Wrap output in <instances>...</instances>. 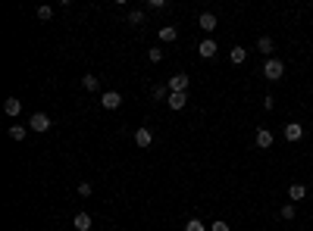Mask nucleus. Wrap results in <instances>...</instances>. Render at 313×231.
<instances>
[{"label": "nucleus", "instance_id": "1", "mask_svg": "<svg viewBox=\"0 0 313 231\" xmlns=\"http://www.w3.org/2000/svg\"><path fill=\"white\" fill-rule=\"evenodd\" d=\"M282 75H285V63H282V59H276V56H269L266 63H263V78L279 81Z\"/></svg>", "mask_w": 313, "mask_h": 231}, {"label": "nucleus", "instance_id": "2", "mask_svg": "<svg viewBox=\"0 0 313 231\" xmlns=\"http://www.w3.org/2000/svg\"><path fill=\"white\" fill-rule=\"evenodd\" d=\"M188 84H191V78L185 72H175V75H169V94H188Z\"/></svg>", "mask_w": 313, "mask_h": 231}, {"label": "nucleus", "instance_id": "3", "mask_svg": "<svg viewBox=\"0 0 313 231\" xmlns=\"http://www.w3.org/2000/svg\"><path fill=\"white\" fill-rule=\"evenodd\" d=\"M50 125H54V122H50V116H47V113H35V116L28 119V128H31V131H41V134L50 131Z\"/></svg>", "mask_w": 313, "mask_h": 231}, {"label": "nucleus", "instance_id": "4", "mask_svg": "<svg viewBox=\"0 0 313 231\" xmlns=\"http://www.w3.org/2000/svg\"><path fill=\"white\" fill-rule=\"evenodd\" d=\"M273 131H269V128H257V134H254V144H257V147L260 150H269V147H273Z\"/></svg>", "mask_w": 313, "mask_h": 231}, {"label": "nucleus", "instance_id": "5", "mask_svg": "<svg viewBox=\"0 0 313 231\" xmlns=\"http://www.w3.org/2000/svg\"><path fill=\"white\" fill-rule=\"evenodd\" d=\"M135 144H138V147H141V150H147V147H150V144H154V131H150V128H147V125H141V128H138V131H135Z\"/></svg>", "mask_w": 313, "mask_h": 231}, {"label": "nucleus", "instance_id": "6", "mask_svg": "<svg viewBox=\"0 0 313 231\" xmlns=\"http://www.w3.org/2000/svg\"><path fill=\"white\" fill-rule=\"evenodd\" d=\"M100 103H104V109H119L122 106V94L119 91H107L104 97H100Z\"/></svg>", "mask_w": 313, "mask_h": 231}, {"label": "nucleus", "instance_id": "7", "mask_svg": "<svg viewBox=\"0 0 313 231\" xmlns=\"http://www.w3.org/2000/svg\"><path fill=\"white\" fill-rule=\"evenodd\" d=\"M216 25H219V19H216L213 13H200V19H198V28H204L207 35H210V31H216Z\"/></svg>", "mask_w": 313, "mask_h": 231}, {"label": "nucleus", "instance_id": "8", "mask_svg": "<svg viewBox=\"0 0 313 231\" xmlns=\"http://www.w3.org/2000/svg\"><path fill=\"white\" fill-rule=\"evenodd\" d=\"M304 138V125L301 122H288V125H285V141H301Z\"/></svg>", "mask_w": 313, "mask_h": 231}, {"label": "nucleus", "instance_id": "9", "mask_svg": "<svg viewBox=\"0 0 313 231\" xmlns=\"http://www.w3.org/2000/svg\"><path fill=\"white\" fill-rule=\"evenodd\" d=\"M216 50H219V47H216V41H213V38H204V41H200V44H198V53L204 56V59L216 56Z\"/></svg>", "mask_w": 313, "mask_h": 231}, {"label": "nucleus", "instance_id": "10", "mask_svg": "<svg viewBox=\"0 0 313 231\" xmlns=\"http://www.w3.org/2000/svg\"><path fill=\"white\" fill-rule=\"evenodd\" d=\"M3 113H6V116H19V113H22V100H19V97H6Z\"/></svg>", "mask_w": 313, "mask_h": 231}, {"label": "nucleus", "instance_id": "11", "mask_svg": "<svg viewBox=\"0 0 313 231\" xmlns=\"http://www.w3.org/2000/svg\"><path fill=\"white\" fill-rule=\"evenodd\" d=\"M72 225L79 228V231H91V225H94V222H91V216H88V212H79V216L72 219Z\"/></svg>", "mask_w": 313, "mask_h": 231}, {"label": "nucleus", "instance_id": "12", "mask_svg": "<svg viewBox=\"0 0 313 231\" xmlns=\"http://www.w3.org/2000/svg\"><path fill=\"white\" fill-rule=\"evenodd\" d=\"M169 109H185V103H188V94H169Z\"/></svg>", "mask_w": 313, "mask_h": 231}, {"label": "nucleus", "instance_id": "13", "mask_svg": "<svg viewBox=\"0 0 313 231\" xmlns=\"http://www.w3.org/2000/svg\"><path fill=\"white\" fill-rule=\"evenodd\" d=\"M175 38H179V28H175V25H163V28H160V41H166V44H172Z\"/></svg>", "mask_w": 313, "mask_h": 231}, {"label": "nucleus", "instance_id": "14", "mask_svg": "<svg viewBox=\"0 0 313 231\" xmlns=\"http://www.w3.org/2000/svg\"><path fill=\"white\" fill-rule=\"evenodd\" d=\"M257 50H260V53H266V59H269V56H273V50H276V44H273V38H266V35H263V38L257 41Z\"/></svg>", "mask_w": 313, "mask_h": 231}, {"label": "nucleus", "instance_id": "15", "mask_svg": "<svg viewBox=\"0 0 313 231\" xmlns=\"http://www.w3.org/2000/svg\"><path fill=\"white\" fill-rule=\"evenodd\" d=\"M82 88L85 91H100V78L97 75H82Z\"/></svg>", "mask_w": 313, "mask_h": 231}, {"label": "nucleus", "instance_id": "16", "mask_svg": "<svg viewBox=\"0 0 313 231\" xmlns=\"http://www.w3.org/2000/svg\"><path fill=\"white\" fill-rule=\"evenodd\" d=\"M304 197H307V187H304V184H291L288 187V200L298 203V200H304Z\"/></svg>", "mask_w": 313, "mask_h": 231}, {"label": "nucleus", "instance_id": "17", "mask_svg": "<svg viewBox=\"0 0 313 231\" xmlns=\"http://www.w3.org/2000/svg\"><path fill=\"white\" fill-rule=\"evenodd\" d=\"M25 134H28V128H25V125H10V138L13 141H25Z\"/></svg>", "mask_w": 313, "mask_h": 231}, {"label": "nucleus", "instance_id": "18", "mask_svg": "<svg viewBox=\"0 0 313 231\" xmlns=\"http://www.w3.org/2000/svg\"><path fill=\"white\" fill-rule=\"evenodd\" d=\"M244 56H248V50H244V47H232V53H229V59H232L235 66H241Z\"/></svg>", "mask_w": 313, "mask_h": 231}, {"label": "nucleus", "instance_id": "19", "mask_svg": "<svg viewBox=\"0 0 313 231\" xmlns=\"http://www.w3.org/2000/svg\"><path fill=\"white\" fill-rule=\"evenodd\" d=\"M210 225H204V222H200V219H188V222H185V231H207Z\"/></svg>", "mask_w": 313, "mask_h": 231}, {"label": "nucleus", "instance_id": "20", "mask_svg": "<svg viewBox=\"0 0 313 231\" xmlns=\"http://www.w3.org/2000/svg\"><path fill=\"white\" fill-rule=\"evenodd\" d=\"M38 19H41V22L54 19V6H38Z\"/></svg>", "mask_w": 313, "mask_h": 231}, {"label": "nucleus", "instance_id": "21", "mask_svg": "<svg viewBox=\"0 0 313 231\" xmlns=\"http://www.w3.org/2000/svg\"><path fill=\"white\" fill-rule=\"evenodd\" d=\"M129 22L132 25H141V22H144V10H132L129 13Z\"/></svg>", "mask_w": 313, "mask_h": 231}, {"label": "nucleus", "instance_id": "22", "mask_svg": "<svg viewBox=\"0 0 313 231\" xmlns=\"http://www.w3.org/2000/svg\"><path fill=\"white\" fill-rule=\"evenodd\" d=\"M150 94H154V100H163L166 94H169V88H166V84H154V91H150Z\"/></svg>", "mask_w": 313, "mask_h": 231}, {"label": "nucleus", "instance_id": "23", "mask_svg": "<svg viewBox=\"0 0 313 231\" xmlns=\"http://www.w3.org/2000/svg\"><path fill=\"white\" fill-rule=\"evenodd\" d=\"M147 59H150V63H160V59H163V50H160V47H150V50H147Z\"/></svg>", "mask_w": 313, "mask_h": 231}, {"label": "nucleus", "instance_id": "24", "mask_svg": "<svg viewBox=\"0 0 313 231\" xmlns=\"http://www.w3.org/2000/svg\"><path fill=\"white\" fill-rule=\"evenodd\" d=\"M210 231H232V228H229V222L216 219V222H210Z\"/></svg>", "mask_w": 313, "mask_h": 231}, {"label": "nucleus", "instance_id": "25", "mask_svg": "<svg viewBox=\"0 0 313 231\" xmlns=\"http://www.w3.org/2000/svg\"><path fill=\"white\" fill-rule=\"evenodd\" d=\"M279 216H282V219H294V203H285V206H282V212H279Z\"/></svg>", "mask_w": 313, "mask_h": 231}, {"label": "nucleus", "instance_id": "26", "mask_svg": "<svg viewBox=\"0 0 313 231\" xmlns=\"http://www.w3.org/2000/svg\"><path fill=\"white\" fill-rule=\"evenodd\" d=\"M91 194H94V187H91L88 181H82L79 184V197H91Z\"/></svg>", "mask_w": 313, "mask_h": 231}, {"label": "nucleus", "instance_id": "27", "mask_svg": "<svg viewBox=\"0 0 313 231\" xmlns=\"http://www.w3.org/2000/svg\"><path fill=\"white\" fill-rule=\"evenodd\" d=\"M273 106H276V97H273V94H266V97H263V109L269 113V109H273Z\"/></svg>", "mask_w": 313, "mask_h": 231}, {"label": "nucleus", "instance_id": "28", "mask_svg": "<svg viewBox=\"0 0 313 231\" xmlns=\"http://www.w3.org/2000/svg\"><path fill=\"white\" fill-rule=\"evenodd\" d=\"M150 10H166V0H147Z\"/></svg>", "mask_w": 313, "mask_h": 231}]
</instances>
